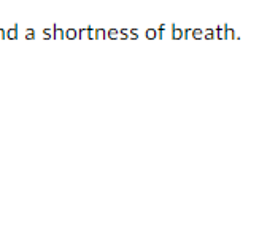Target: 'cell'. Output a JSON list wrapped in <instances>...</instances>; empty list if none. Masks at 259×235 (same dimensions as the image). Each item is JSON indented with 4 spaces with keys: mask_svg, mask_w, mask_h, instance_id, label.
I'll return each instance as SVG.
<instances>
[{
    "mask_svg": "<svg viewBox=\"0 0 259 235\" xmlns=\"http://www.w3.org/2000/svg\"><path fill=\"white\" fill-rule=\"evenodd\" d=\"M5 37H8V38H16V37H18V29H16V27H11L8 32H5Z\"/></svg>",
    "mask_w": 259,
    "mask_h": 235,
    "instance_id": "6da1fadb",
    "label": "cell"
},
{
    "mask_svg": "<svg viewBox=\"0 0 259 235\" xmlns=\"http://www.w3.org/2000/svg\"><path fill=\"white\" fill-rule=\"evenodd\" d=\"M53 29H54V38L61 40V38L64 37V32H62V29H61V27H56V26H54Z\"/></svg>",
    "mask_w": 259,
    "mask_h": 235,
    "instance_id": "7a4b0ae2",
    "label": "cell"
},
{
    "mask_svg": "<svg viewBox=\"0 0 259 235\" xmlns=\"http://www.w3.org/2000/svg\"><path fill=\"white\" fill-rule=\"evenodd\" d=\"M172 37L173 38H181L183 37V30L178 29V27H173V30H172Z\"/></svg>",
    "mask_w": 259,
    "mask_h": 235,
    "instance_id": "3957f363",
    "label": "cell"
},
{
    "mask_svg": "<svg viewBox=\"0 0 259 235\" xmlns=\"http://www.w3.org/2000/svg\"><path fill=\"white\" fill-rule=\"evenodd\" d=\"M76 35H78V32H76L75 29H68L67 32H65V37H67V38H70V40H73V38H75Z\"/></svg>",
    "mask_w": 259,
    "mask_h": 235,
    "instance_id": "277c9868",
    "label": "cell"
},
{
    "mask_svg": "<svg viewBox=\"0 0 259 235\" xmlns=\"http://www.w3.org/2000/svg\"><path fill=\"white\" fill-rule=\"evenodd\" d=\"M218 37L226 38V27H218Z\"/></svg>",
    "mask_w": 259,
    "mask_h": 235,
    "instance_id": "5b68a950",
    "label": "cell"
},
{
    "mask_svg": "<svg viewBox=\"0 0 259 235\" xmlns=\"http://www.w3.org/2000/svg\"><path fill=\"white\" fill-rule=\"evenodd\" d=\"M213 37H215V32L211 29H207L205 30V38H207V40H211Z\"/></svg>",
    "mask_w": 259,
    "mask_h": 235,
    "instance_id": "8992f818",
    "label": "cell"
},
{
    "mask_svg": "<svg viewBox=\"0 0 259 235\" xmlns=\"http://www.w3.org/2000/svg\"><path fill=\"white\" fill-rule=\"evenodd\" d=\"M191 33H192V37H194V38H200L202 37V30L200 29H194Z\"/></svg>",
    "mask_w": 259,
    "mask_h": 235,
    "instance_id": "52a82bcc",
    "label": "cell"
},
{
    "mask_svg": "<svg viewBox=\"0 0 259 235\" xmlns=\"http://www.w3.org/2000/svg\"><path fill=\"white\" fill-rule=\"evenodd\" d=\"M107 35H108L110 38H116V37H118V30H116V29H110Z\"/></svg>",
    "mask_w": 259,
    "mask_h": 235,
    "instance_id": "ba28073f",
    "label": "cell"
},
{
    "mask_svg": "<svg viewBox=\"0 0 259 235\" xmlns=\"http://www.w3.org/2000/svg\"><path fill=\"white\" fill-rule=\"evenodd\" d=\"M156 37V30L154 29H148L146 30V38H154Z\"/></svg>",
    "mask_w": 259,
    "mask_h": 235,
    "instance_id": "9c48e42d",
    "label": "cell"
},
{
    "mask_svg": "<svg viewBox=\"0 0 259 235\" xmlns=\"http://www.w3.org/2000/svg\"><path fill=\"white\" fill-rule=\"evenodd\" d=\"M88 37H89V38H94V37H96V30H94V27H88Z\"/></svg>",
    "mask_w": 259,
    "mask_h": 235,
    "instance_id": "30bf717a",
    "label": "cell"
},
{
    "mask_svg": "<svg viewBox=\"0 0 259 235\" xmlns=\"http://www.w3.org/2000/svg\"><path fill=\"white\" fill-rule=\"evenodd\" d=\"M26 37L29 38V40H32V38L35 37V32H34L32 29H27V32H26Z\"/></svg>",
    "mask_w": 259,
    "mask_h": 235,
    "instance_id": "8fae6325",
    "label": "cell"
},
{
    "mask_svg": "<svg viewBox=\"0 0 259 235\" xmlns=\"http://www.w3.org/2000/svg\"><path fill=\"white\" fill-rule=\"evenodd\" d=\"M96 35H97V38H103V37H105V30H103V29H99V30L96 32Z\"/></svg>",
    "mask_w": 259,
    "mask_h": 235,
    "instance_id": "7c38bea8",
    "label": "cell"
},
{
    "mask_svg": "<svg viewBox=\"0 0 259 235\" xmlns=\"http://www.w3.org/2000/svg\"><path fill=\"white\" fill-rule=\"evenodd\" d=\"M80 37H81V38H86V37H88V27L80 30Z\"/></svg>",
    "mask_w": 259,
    "mask_h": 235,
    "instance_id": "4fadbf2b",
    "label": "cell"
},
{
    "mask_svg": "<svg viewBox=\"0 0 259 235\" xmlns=\"http://www.w3.org/2000/svg\"><path fill=\"white\" fill-rule=\"evenodd\" d=\"M226 37L232 38V37H234V30H232V29H229V27H227V29H226Z\"/></svg>",
    "mask_w": 259,
    "mask_h": 235,
    "instance_id": "5bb4252c",
    "label": "cell"
},
{
    "mask_svg": "<svg viewBox=\"0 0 259 235\" xmlns=\"http://www.w3.org/2000/svg\"><path fill=\"white\" fill-rule=\"evenodd\" d=\"M43 37H45V38H49V37H51V29H45V30H43Z\"/></svg>",
    "mask_w": 259,
    "mask_h": 235,
    "instance_id": "9a60e30c",
    "label": "cell"
},
{
    "mask_svg": "<svg viewBox=\"0 0 259 235\" xmlns=\"http://www.w3.org/2000/svg\"><path fill=\"white\" fill-rule=\"evenodd\" d=\"M131 37H132V38H137V37H138V32H137L135 29H132V30H131Z\"/></svg>",
    "mask_w": 259,
    "mask_h": 235,
    "instance_id": "2e32d148",
    "label": "cell"
},
{
    "mask_svg": "<svg viewBox=\"0 0 259 235\" xmlns=\"http://www.w3.org/2000/svg\"><path fill=\"white\" fill-rule=\"evenodd\" d=\"M119 35H121V38H127V30H124V29H123V30L119 32Z\"/></svg>",
    "mask_w": 259,
    "mask_h": 235,
    "instance_id": "e0dca14e",
    "label": "cell"
},
{
    "mask_svg": "<svg viewBox=\"0 0 259 235\" xmlns=\"http://www.w3.org/2000/svg\"><path fill=\"white\" fill-rule=\"evenodd\" d=\"M3 37H5V30L0 29V38H3Z\"/></svg>",
    "mask_w": 259,
    "mask_h": 235,
    "instance_id": "ac0fdd59",
    "label": "cell"
}]
</instances>
